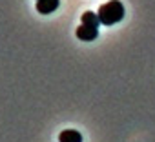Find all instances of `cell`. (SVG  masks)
Wrapping results in <instances>:
<instances>
[{"instance_id": "cell-1", "label": "cell", "mask_w": 155, "mask_h": 142, "mask_svg": "<svg viewBox=\"0 0 155 142\" xmlns=\"http://www.w3.org/2000/svg\"><path fill=\"white\" fill-rule=\"evenodd\" d=\"M97 15H99L101 24L111 26V24H117L119 20L124 18V6L119 2V0H110V2H106L104 6L99 8Z\"/></svg>"}, {"instance_id": "cell-2", "label": "cell", "mask_w": 155, "mask_h": 142, "mask_svg": "<svg viewBox=\"0 0 155 142\" xmlns=\"http://www.w3.org/2000/svg\"><path fill=\"white\" fill-rule=\"evenodd\" d=\"M77 38L81 40H95L97 35H99V27H93V26H88V24H81L75 31Z\"/></svg>"}, {"instance_id": "cell-3", "label": "cell", "mask_w": 155, "mask_h": 142, "mask_svg": "<svg viewBox=\"0 0 155 142\" xmlns=\"http://www.w3.org/2000/svg\"><path fill=\"white\" fill-rule=\"evenodd\" d=\"M58 8V0H37V11L42 15L53 13Z\"/></svg>"}, {"instance_id": "cell-4", "label": "cell", "mask_w": 155, "mask_h": 142, "mask_svg": "<svg viewBox=\"0 0 155 142\" xmlns=\"http://www.w3.org/2000/svg\"><path fill=\"white\" fill-rule=\"evenodd\" d=\"M58 142H82V135L77 129H64L58 135Z\"/></svg>"}, {"instance_id": "cell-5", "label": "cell", "mask_w": 155, "mask_h": 142, "mask_svg": "<svg viewBox=\"0 0 155 142\" xmlns=\"http://www.w3.org/2000/svg\"><path fill=\"white\" fill-rule=\"evenodd\" d=\"M82 24H88V26L99 27V24H101L99 15H97V13H93V11H86V13H82Z\"/></svg>"}]
</instances>
